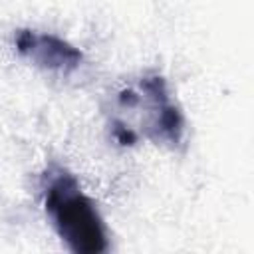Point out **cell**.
<instances>
[{"mask_svg":"<svg viewBox=\"0 0 254 254\" xmlns=\"http://www.w3.org/2000/svg\"><path fill=\"white\" fill-rule=\"evenodd\" d=\"M44 206L58 236L71 252L99 254L109 248L107 228L95 202L65 169L54 167L46 173Z\"/></svg>","mask_w":254,"mask_h":254,"instance_id":"obj_1","label":"cell"},{"mask_svg":"<svg viewBox=\"0 0 254 254\" xmlns=\"http://www.w3.org/2000/svg\"><path fill=\"white\" fill-rule=\"evenodd\" d=\"M16 50L40 67L54 71H71L81 62V52L54 34H40L34 30H20L14 38Z\"/></svg>","mask_w":254,"mask_h":254,"instance_id":"obj_2","label":"cell"}]
</instances>
